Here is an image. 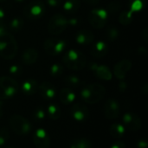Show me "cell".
<instances>
[{
  "label": "cell",
  "instance_id": "33",
  "mask_svg": "<svg viewBox=\"0 0 148 148\" xmlns=\"http://www.w3.org/2000/svg\"><path fill=\"white\" fill-rule=\"evenodd\" d=\"M9 71L10 72V74L12 75H19L21 73V68L18 67L17 65H13L9 69Z\"/></svg>",
  "mask_w": 148,
  "mask_h": 148
},
{
  "label": "cell",
  "instance_id": "31",
  "mask_svg": "<svg viewBox=\"0 0 148 148\" xmlns=\"http://www.w3.org/2000/svg\"><path fill=\"white\" fill-rule=\"evenodd\" d=\"M62 71H63L62 66L61 64H58V63L53 64L50 68V74L55 77L60 76L62 74Z\"/></svg>",
  "mask_w": 148,
  "mask_h": 148
},
{
  "label": "cell",
  "instance_id": "27",
  "mask_svg": "<svg viewBox=\"0 0 148 148\" xmlns=\"http://www.w3.org/2000/svg\"><path fill=\"white\" fill-rule=\"evenodd\" d=\"M65 82L69 86V87H73V88H77L79 86H81L82 84V80L77 77L76 75H68L65 78Z\"/></svg>",
  "mask_w": 148,
  "mask_h": 148
},
{
  "label": "cell",
  "instance_id": "36",
  "mask_svg": "<svg viewBox=\"0 0 148 148\" xmlns=\"http://www.w3.org/2000/svg\"><path fill=\"white\" fill-rule=\"evenodd\" d=\"M45 1L48 3V5H49L51 7H56L62 2V0H45Z\"/></svg>",
  "mask_w": 148,
  "mask_h": 148
},
{
  "label": "cell",
  "instance_id": "11",
  "mask_svg": "<svg viewBox=\"0 0 148 148\" xmlns=\"http://www.w3.org/2000/svg\"><path fill=\"white\" fill-rule=\"evenodd\" d=\"M122 125L126 129L134 132L140 128L141 121L136 114L128 112L122 116Z\"/></svg>",
  "mask_w": 148,
  "mask_h": 148
},
{
  "label": "cell",
  "instance_id": "21",
  "mask_svg": "<svg viewBox=\"0 0 148 148\" xmlns=\"http://www.w3.org/2000/svg\"><path fill=\"white\" fill-rule=\"evenodd\" d=\"M91 53L95 57H102V56H104L108 53V44L103 41L97 42L94 45Z\"/></svg>",
  "mask_w": 148,
  "mask_h": 148
},
{
  "label": "cell",
  "instance_id": "7",
  "mask_svg": "<svg viewBox=\"0 0 148 148\" xmlns=\"http://www.w3.org/2000/svg\"><path fill=\"white\" fill-rule=\"evenodd\" d=\"M108 19V11L104 9H95L88 15V22L96 29H101L105 26Z\"/></svg>",
  "mask_w": 148,
  "mask_h": 148
},
{
  "label": "cell",
  "instance_id": "32",
  "mask_svg": "<svg viewBox=\"0 0 148 148\" xmlns=\"http://www.w3.org/2000/svg\"><path fill=\"white\" fill-rule=\"evenodd\" d=\"M119 36V31L115 27H110L108 29V37L110 40H114Z\"/></svg>",
  "mask_w": 148,
  "mask_h": 148
},
{
  "label": "cell",
  "instance_id": "15",
  "mask_svg": "<svg viewBox=\"0 0 148 148\" xmlns=\"http://www.w3.org/2000/svg\"><path fill=\"white\" fill-rule=\"evenodd\" d=\"M90 69L92 71L95 72V74L96 75V76L101 80H105V81H109L112 79L113 75L112 72L110 71L109 68L104 65H99V64H91L90 66Z\"/></svg>",
  "mask_w": 148,
  "mask_h": 148
},
{
  "label": "cell",
  "instance_id": "19",
  "mask_svg": "<svg viewBox=\"0 0 148 148\" xmlns=\"http://www.w3.org/2000/svg\"><path fill=\"white\" fill-rule=\"evenodd\" d=\"M75 40L79 44H89L94 41V34L90 30L82 29L77 33Z\"/></svg>",
  "mask_w": 148,
  "mask_h": 148
},
{
  "label": "cell",
  "instance_id": "40",
  "mask_svg": "<svg viewBox=\"0 0 148 148\" xmlns=\"http://www.w3.org/2000/svg\"><path fill=\"white\" fill-rule=\"evenodd\" d=\"M3 115V101L0 100V118Z\"/></svg>",
  "mask_w": 148,
  "mask_h": 148
},
{
  "label": "cell",
  "instance_id": "28",
  "mask_svg": "<svg viewBox=\"0 0 148 148\" xmlns=\"http://www.w3.org/2000/svg\"><path fill=\"white\" fill-rule=\"evenodd\" d=\"M144 2L145 0H130V11H128L131 15L133 12H135V11H139L140 10L143 6H144Z\"/></svg>",
  "mask_w": 148,
  "mask_h": 148
},
{
  "label": "cell",
  "instance_id": "24",
  "mask_svg": "<svg viewBox=\"0 0 148 148\" xmlns=\"http://www.w3.org/2000/svg\"><path fill=\"white\" fill-rule=\"evenodd\" d=\"M81 6V0H66L63 4V10L68 13H75Z\"/></svg>",
  "mask_w": 148,
  "mask_h": 148
},
{
  "label": "cell",
  "instance_id": "30",
  "mask_svg": "<svg viewBox=\"0 0 148 148\" xmlns=\"http://www.w3.org/2000/svg\"><path fill=\"white\" fill-rule=\"evenodd\" d=\"M9 25H10V29H12V30H19L23 27V22L22 19H20L18 17H15V18L10 20Z\"/></svg>",
  "mask_w": 148,
  "mask_h": 148
},
{
  "label": "cell",
  "instance_id": "38",
  "mask_svg": "<svg viewBox=\"0 0 148 148\" xmlns=\"http://www.w3.org/2000/svg\"><path fill=\"white\" fill-rule=\"evenodd\" d=\"M5 16V13L3 11V10L2 8H0V23H3V21L4 19Z\"/></svg>",
  "mask_w": 148,
  "mask_h": 148
},
{
  "label": "cell",
  "instance_id": "16",
  "mask_svg": "<svg viewBox=\"0 0 148 148\" xmlns=\"http://www.w3.org/2000/svg\"><path fill=\"white\" fill-rule=\"evenodd\" d=\"M131 67H132V63L130 61L123 60L121 62H119L115 65L114 69V74L118 79L123 80L126 77L127 72L130 70Z\"/></svg>",
  "mask_w": 148,
  "mask_h": 148
},
{
  "label": "cell",
  "instance_id": "41",
  "mask_svg": "<svg viewBox=\"0 0 148 148\" xmlns=\"http://www.w3.org/2000/svg\"><path fill=\"white\" fill-rule=\"evenodd\" d=\"M16 2H23V1H24V0H16Z\"/></svg>",
  "mask_w": 148,
  "mask_h": 148
},
{
  "label": "cell",
  "instance_id": "22",
  "mask_svg": "<svg viewBox=\"0 0 148 148\" xmlns=\"http://www.w3.org/2000/svg\"><path fill=\"white\" fill-rule=\"evenodd\" d=\"M109 133L114 138L120 139V138H121V137H123L125 135L126 128L121 123H114L109 127Z\"/></svg>",
  "mask_w": 148,
  "mask_h": 148
},
{
  "label": "cell",
  "instance_id": "8",
  "mask_svg": "<svg viewBox=\"0 0 148 148\" xmlns=\"http://www.w3.org/2000/svg\"><path fill=\"white\" fill-rule=\"evenodd\" d=\"M45 9L43 3L38 0L31 2L24 9V16L29 19H36L42 16Z\"/></svg>",
  "mask_w": 148,
  "mask_h": 148
},
{
  "label": "cell",
  "instance_id": "42",
  "mask_svg": "<svg viewBox=\"0 0 148 148\" xmlns=\"http://www.w3.org/2000/svg\"><path fill=\"white\" fill-rule=\"evenodd\" d=\"M8 148H14V147H8Z\"/></svg>",
  "mask_w": 148,
  "mask_h": 148
},
{
  "label": "cell",
  "instance_id": "13",
  "mask_svg": "<svg viewBox=\"0 0 148 148\" xmlns=\"http://www.w3.org/2000/svg\"><path fill=\"white\" fill-rule=\"evenodd\" d=\"M71 116L75 121L78 122H83L88 120L89 116V111L85 105L82 103H76L73 105L71 108Z\"/></svg>",
  "mask_w": 148,
  "mask_h": 148
},
{
  "label": "cell",
  "instance_id": "14",
  "mask_svg": "<svg viewBox=\"0 0 148 148\" xmlns=\"http://www.w3.org/2000/svg\"><path fill=\"white\" fill-rule=\"evenodd\" d=\"M38 91L40 93V95L47 101L53 100L56 95V88L48 82H44L40 84L38 86Z\"/></svg>",
  "mask_w": 148,
  "mask_h": 148
},
{
  "label": "cell",
  "instance_id": "29",
  "mask_svg": "<svg viewBox=\"0 0 148 148\" xmlns=\"http://www.w3.org/2000/svg\"><path fill=\"white\" fill-rule=\"evenodd\" d=\"M10 139L9 130L6 127L0 128V148L3 147Z\"/></svg>",
  "mask_w": 148,
  "mask_h": 148
},
{
  "label": "cell",
  "instance_id": "12",
  "mask_svg": "<svg viewBox=\"0 0 148 148\" xmlns=\"http://www.w3.org/2000/svg\"><path fill=\"white\" fill-rule=\"evenodd\" d=\"M33 142L37 148H49L50 146V137L42 128H38L33 134Z\"/></svg>",
  "mask_w": 148,
  "mask_h": 148
},
{
  "label": "cell",
  "instance_id": "34",
  "mask_svg": "<svg viewBox=\"0 0 148 148\" xmlns=\"http://www.w3.org/2000/svg\"><path fill=\"white\" fill-rule=\"evenodd\" d=\"M137 147L138 148H147V140L146 139H140L137 143Z\"/></svg>",
  "mask_w": 148,
  "mask_h": 148
},
{
  "label": "cell",
  "instance_id": "17",
  "mask_svg": "<svg viewBox=\"0 0 148 148\" xmlns=\"http://www.w3.org/2000/svg\"><path fill=\"white\" fill-rule=\"evenodd\" d=\"M75 98H76L75 94L69 88H64L59 93V99H60L61 102H62L63 104H66V105H69V104H71L72 102H74Z\"/></svg>",
  "mask_w": 148,
  "mask_h": 148
},
{
  "label": "cell",
  "instance_id": "10",
  "mask_svg": "<svg viewBox=\"0 0 148 148\" xmlns=\"http://www.w3.org/2000/svg\"><path fill=\"white\" fill-rule=\"evenodd\" d=\"M103 112L108 119H117L121 114V105L119 101L115 99H108L104 104Z\"/></svg>",
  "mask_w": 148,
  "mask_h": 148
},
{
  "label": "cell",
  "instance_id": "1",
  "mask_svg": "<svg viewBox=\"0 0 148 148\" xmlns=\"http://www.w3.org/2000/svg\"><path fill=\"white\" fill-rule=\"evenodd\" d=\"M106 93L105 88L97 83L88 84L81 91V97L82 101L88 104H95L101 101Z\"/></svg>",
  "mask_w": 148,
  "mask_h": 148
},
{
  "label": "cell",
  "instance_id": "23",
  "mask_svg": "<svg viewBox=\"0 0 148 148\" xmlns=\"http://www.w3.org/2000/svg\"><path fill=\"white\" fill-rule=\"evenodd\" d=\"M46 114L49 119L53 121H56L61 116V108L57 104L50 103L46 108Z\"/></svg>",
  "mask_w": 148,
  "mask_h": 148
},
{
  "label": "cell",
  "instance_id": "6",
  "mask_svg": "<svg viewBox=\"0 0 148 148\" xmlns=\"http://www.w3.org/2000/svg\"><path fill=\"white\" fill-rule=\"evenodd\" d=\"M69 25V19L62 14H56L54 15L48 24L49 32L53 35L61 34L65 30L67 26Z\"/></svg>",
  "mask_w": 148,
  "mask_h": 148
},
{
  "label": "cell",
  "instance_id": "3",
  "mask_svg": "<svg viewBox=\"0 0 148 148\" xmlns=\"http://www.w3.org/2000/svg\"><path fill=\"white\" fill-rule=\"evenodd\" d=\"M62 60L66 67L73 70H81L86 66L87 63L85 56L76 49H70L67 51L63 56Z\"/></svg>",
  "mask_w": 148,
  "mask_h": 148
},
{
  "label": "cell",
  "instance_id": "20",
  "mask_svg": "<svg viewBox=\"0 0 148 148\" xmlns=\"http://www.w3.org/2000/svg\"><path fill=\"white\" fill-rule=\"evenodd\" d=\"M38 58V52L33 49V48H29L27 49L22 56V60L23 62V63L29 65V64H33L36 62Z\"/></svg>",
  "mask_w": 148,
  "mask_h": 148
},
{
  "label": "cell",
  "instance_id": "9",
  "mask_svg": "<svg viewBox=\"0 0 148 148\" xmlns=\"http://www.w3.org/2000/svg\"><path fill=\"white\" fill-rule=\"evenodd\" d=\"M66 47V42L63 40L49 38L44 42L45 51L50 56H57L61 54Z\"/></svg>",
  "mask_w": 148,
  "mask_h": 148
},
{
  "label": "cell",
  "instance_id": "5",
  "mask_svg": "<svg viewBox=\"0 0 148 148\" xmlns=\"http://www.w3.org/2000/svg\"><path fill=\"white\" fill-rule=\"evenodd\" d=\"M18 90L17 82L9 77L2 76L0 77V100H6L14 96Z\"/></svg>",
  "mask_w": 148,
  "mask_h": 148
},
{
  "label": "cell",
  "instance_id": "4",
  "mask_svg": "<svg viewBox=\"0 0 148 148\" xmlns=\"http://www.w3.org/2000/svg\"><path fill=\"white\" fill-rule=\"evenodd\" d=\"M17 53L16 40L9 34L0 38V56L4 59H12Z\"/></svg>",
  "mask_w": 148,
  "mask_h": 148
},
{
  "label": "cell",
  "instance_id": "2",
  "mask_svg": "<svg viewBox=\"0 0 148 148\" xmlns=\"http://www.w3.org/2000/svg\"><path fill=\"white\" fill-rule=\"evenodd\" d=\"M10 129L17 135H28L32 131V124L25 117L20 114H13L9 120Z\"/></svg>",
  "mask_w": 148,
  "mask_h": 148
},
{
  "label": "cell",
  "instance_id": "18",
  "mask_svg": "<svg viewBox=\"0 0 148 148\" xmlns=\"http://www.w3.org/2000/svg\"><path fill=\"white\" fill-rule=\"evenodd\" d=\"M38 83L34 79H28L22 84V90L26 95H32L38 90Z\"/></svg>",
  "mask_w": 148,
  "mask_h": 148
},
{
  "label": "cell",
  "instance_id": "26",
  "mask_svg": "<svg viewBox=\"0 0 148 148\" xmlns=\"http://www.w3.org/2000/svg\"><path fill=\"white\" fill-rule=\"evenodd\" d=\"M47 116V114H46V109L42 108V107H38L36 108L33 112H32V119L35 121H38V122H41Z\"/></svg>",
  "mask_w": 148,
  "mask_h": 148
},
{
  "label": "cell",
  "instance_id": "35",
  "mask_svg": "<svg viewBox=\"0 0 148 148\" xmlns=\"http://www.w3.org/2000/svg\"><path fill=\"white\" fill-rule=\"evenodd\" d=\"M8 35V30H7V28L3 25V23H0V38L5 36Z\"/></svg>",
  "mask_w": 148,
  "mask_h": 148
},
{
  "label": "cell",
  "instance_id": "25",
  "mask_svg": "<svg viewBox=\"0 0 148 148\" xmlns=\"http://www.w3.org/2000/svg\"><path fill=\"white\" fill-rule=\"evenodd\" d=\"M92 147L93 145L89 140L85 138H80L71 143L70 148H92Z\"/></svg>",
  "mask_w": 148,
  "mask_h": 148
},
{
  "label": "cell",
  "instance_id": "39",
  "mask_svg": "<svg viewBox=\"0 0 148 148\" xmlns=\"http://www.w3.org/2000/svg\"><path fill=\"white\" fill-rule=\"evenodd\" d=\"M86 3H88V4H91V5H95L96 3H99V0H84Z\"/></svg>",
  "mask_w": 148,
  "mask_h": 148
},
{
  "label": "cell",
  "instance_id": "43",
  "mask_svg": "<svg viewBox=\"0 0 148 148\" xmlns=\"http://www.w3.org/2000/svg\"><path fill=\"white\" fill-rule=\"evenodd\" d=\"M0 1H3V0H0Z\"/></svg>",
  "mask_w": 148,
  "mask_h": 148
},
{
  "label": "cell",
  "instance_id": "37",
  "mask_svg": "<svg viewBox=\"0 0 148 148\" xmlns=\"http://www.w3.org/2000/svg\"><path fill=\"white\" fill-rule=\"evenodd\" d=\"M110 148H126V146H125L124 142L118 140V141H115L114 143H113Z\"/></svg>",
  "mask_w": 148,
  "mask_h": 148
}]
</instances>
